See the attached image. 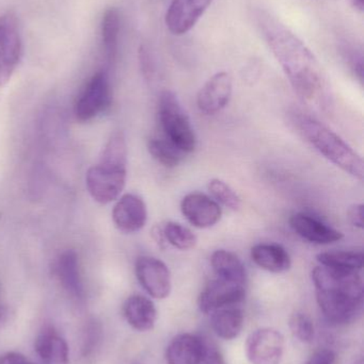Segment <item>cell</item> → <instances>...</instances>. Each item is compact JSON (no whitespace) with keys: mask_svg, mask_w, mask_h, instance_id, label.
Here are the masks:
<instances>
[{"mask_svg":"<svg viewBox=\"0 0 364 364\" xmlns=\"http://www.w3.org/2000/svg\"><path fill=\"white\" fill-rule=\"evenodd\" d=\"M265 41L301 100L316 108H324L329 87L320 62L307 45L269 13L258 14Z\"/></svg>","mask_w":364,"mask_h":364,"instance_id":"obj_1","label":"cell"},{"mask_svg":"<svg viewBox=\"0 0 364 364\" xmlns=\"http://www.w3.org/2000/svg\"><path fill=\"white\" fill-rule=\"evenodd\" d=\"M311 276L318 307L329 322L344 325L356 320L363 306L360 272L318 265Z\"/></svg>","mask_w":364,"mask_h":364,"instance_id":"obj_2","label":"cell"},{"mask_svg":"<svg viewBox=\"0 0 364 364\" xmlns=\"http://www.w3.org/2000/svg\"><path fill=\"white\" fill-rule=\"evenodd\" d=\"M128 178V149L119 144L106 145L100 162L85 175V186L92 198L102 205L121 196Z\"/></svg>","mask_w":364,"mask_h":364,"instance_id":"obj_3","label":"cell"},{"mask_svg":"<svg viewBox=\"0 0 364 364\" xmlns=\"http://www.w3.org/2000/svg\"><path fill=\"white\" fill-rule=\"evenodd\" d=\"M297 127L303 138L331 164L346 174L363 181L364 164L363 158L341 136L309 117H299Z\"/></svg>","mask_w":364,"mask_h":364,"instance_id":"obj_4","label":"cell"},{"mask_svg":"<svg viewBox=\"0 0 364 364\" xmlns=\"http://www.w3.org/2000/svg\"><path fill=\"white\" fill-rule=\"evenodd\" d=\"M158 119L165 138L180 151L190 154L196 149L197 138L192 122L177 96L172 91L162 92L158 100Z\"/></svg>","mask_w":364,"mask_h":364,"instance_id":"obj_5","label":"cell"},{"mask_svg":"<svg viewBox=\"0 0 364 364\" xmlns=\"http://www.w3.org/2000/svg\"><path fill=\"white\" fill-rule=\"evenodd\" d=\"M113 102V89L108 75L104 70L94 74L77 97L74 114L81 123L92 121L104 113Z\"/></svg>","mask_w":364,"mask_h":364,"instance_id":"obj_6","label":"cell"},{"mask_svg":"<svg viewBox=\"0 0 364 364\" xmlns=\"http://www.w3.org/2000/svg\"><path fill=\"white\" fill-rule=\"evenodd\" d=\"M21 36L19 23L13 13L0 16V87L12 78L21 58Z\"/></svg>","mask_w":364,"mask_h":364,"instance_id":"obj_7","label":"cell"},{"mask_svg":"<svg viewBox=\"0 0 364 364\" xmlns=\"http://www.w3.org/2000/svg\"><path fill=\"white\" fill-rule=\"evenodd\" d=\"M245 348L246 356L251 364H280L286 340L277 329L263 327L250 333Z\"/></svg>","mask_w":364,"mask_h":364,"instance_id":"obj_8","label":"cell"},{"mask_svg":"<svg viewBox=\"0 0 364 364\" xmlns=\"http://www.w3.org/2000/svg\"><path fill=\"white\" fill-rule=\"evenodd\" d=\"M137 279L145 292L156 299H165L172 290L171 273L166 263L151 256L139 257L135 263Z\"/></svg>","mask_w":364,"mask_h":364,"instance_id":"obj_9","label":"cell"},{"mask_svg":"<svg viewBox=\"0 0 364 364\" xmlns=\"http://www.w3.org/2000/svg\"><path fill=\"white\" fill-rule=\"evenodd\" d=\"M245 296V284L216 277L201 292L199 308L203 314H211L220 308L241 305Z\"/></svg>","mask_w":364,"mask_h":364,"instance_id":"obj_10","label":"cell"},{"mask_svg":"<svg viewBox=\"0 0 364 364\" xmlns=\"http://www.w3.org/2000/svg\"><path fill=\"white\" fill-rule=\"evenodd\" d=\"M181 211L187 222L199 229L215 226L222 216L219 203L200 192L186 195L182 199Z\"/></svg>","mask_w":364,"mask_h":364,"instance_id":"obj_11","label":"cell"},{"mask_svg":"<svg viewBox=\"0 0 364 364\" xmlns=\"http://www.w3.org/2000/svg\"><path fill=\"white\" fill-rule=\"evenodd\" d=\"M213 0H172L165 16L171 33L183 36L192 29Z\"/></svg>","mask_w":364,"mask_h":364,"instance_id":"obj_12","label":"cell"},{"mask_svg":"<svg viewBox=\"0 0 364 364\" xmlns=\"http://www.w3.org/2000/svg\"><path fill=\"white\" fill-rule=\"evenodd\" d=\"M233 80L229 73L220 72L204 83L198 96L199 110L207 115H214L226 108L232 97Z\"/></svg>","mask_w":364,"mask_h":364,"instance_id":"obj_13","label":"cell"},{"mask_svg":"<svg viewBox=\"0 0 364 364\" xmlns=\"http://www.w3.org/2000/svg\"><path fill=\"white\" fill-rule=\"evenodd\" d=\"M115 227L124 233L140 231L147 222V209L145 200L136 194H125L118 198L113 210Z\"/></svg>","mask_w":364,"mask_h":364,"instance_id":"obj_14","label":"cell"},{"mask_svg":"<svg viewBox=\"0 0 364 364\" xmlns=\"http://www.w3.org/2000/svg\"><path fill=\"white\" fill-rule=\"evenodd\" d=\"M293 230L310 243L328 245L343 239V233L314 216L296 213L290 218Z\"/></svg>","mask_w":364,"mask_h":364,"instance_id":"obj_15","label":"cell"},{"mask_svg":"<svg viewBox=\"0 0 364 364\" xmlns=\"http://www.w3.org/2000/svg\"><path fill=\"white\" fill-rule=\"evenodd\" d=\"M56 275L71 299L76 301H83L85 299V288L79 269L78 257L75 250H66L58 257Z\"/></svg>","mask_w":364,"mask_h":364,"instance_id":"obj_16","label":"cell"},{"mask_svg":"<svg viewBox=\"0 0 364 364\" xmlns=\"http://www.w3.org/2000/svg\"><path fill=\"white\" fill-rule=\"evenodd\" d=\"M123 316L135 331H152L157 321V309L151 299L142 295H132L123 305Z\"/></svg>","mask_w":364,"mask_h":364,"instance_id":"obj_17","label":"cell"},{"mask_svg":"<svg viewBox=\"0 0 364 364\" xmlns=\"http://www.w3.org/2000/svg\"><path fill=\"white\" fill-rule=\"evenodd\" d=\"M34 350L45 364H68L70 350L66 340L53 328L45 327L36 339Z\"/></svg>","mask_w":364,"mask_h":364,"instance_id":"obj_18","label":"cell"},{"mask_svg":"<svg viewBox=\"0 0 364 364\" xmlns=\"http://www.w3.org/2000/svg\"><path fill=\"white\" fill-rule=\"evenodd\" d=\"M203 340L192 333H181L167 346V364H200Z\"/></svg>","mask_w":364,"mask_h":364,"instance_id":"obj_19","label":"cell"},{"mask_svg":"<svg viewBox=\"0 0 364 364\" xmlns=\"http://www.w3.org/2000/svg\"><path fill=\"white\" fill-rule=\"evenodd\" d=\"M250 256L260 269L269 273H284L292 267L290 254L279 244H256L251 248Z\"/></svg>","mask_w":364,"mask_h":364,"instance_id":"obj_20","label":"cell"},{"mask_svg":"<svg viewBox=\"0 0 364 364\" xmlns=\"http://www.w3.org/2000/svg\"><path fill=\"white\" fill-rule=\"evenodd\" d=\"M211 314L212 327L218 337L233 340L241 335L244 326V312L239 305L220 308Z\"/></svg>","mask_w":364,"mask_h":364,"instance_id":"obj_21","label":"cell"},{"mask_svg":"<svg viewBox=\"0 0 364 364\" xmlns=\"http://www.w3.org/2000/svg\"><path fill=\"white\" fill-rule=\"evenodd\" d=\"M211 264L216 277L246 284L247 272L245 265L234 252L226 250H216L212 255Z\"/></svg>","mask_w":364,"mask_h":364,"instance_id":"obj_22","label":"cell"},{"mask_svg":"<svg viewBox=\"0 0 364 364\" xmlns=\"http://www.w3.org/2000/svg\"><path fill=\"white\" fill-rule=\"evenodd\" d=\"M320 265L344 271L360 272L363 267V252L357 250H333L321 252L316 257Z\"/></svg>","mask_w":364,"mask_h":364,"instance_id":"obj_23","label":"cell"},{"mask_svg":"<svg viewBox=\"0 0 364 364\" xmlns=\"http://www.w3.org/2000/svg\"><path fill=\"white\" fill-rule=\"evenodd\" d=\"M120 29H121V18H120L119 11L115 8L108 9L103 15L102 42L109 61H113L117 57Z\"/></svg>","mask_w":364,"mask_h":364,"instance_id":"obj_24","label":"cell"},{"mask_svg":"<svg viewBox=\"0 0 364 364\" xmlns=\"http://www.w3.org/2000/svg\"><path fill=\"white\" fill-rule=\"evenodd\" d=\"M147 151L158 164L169 168L180 166L186 155L165 136L150 139L147 142Z\"/></svg>","mask_w":364,"mask_h":364,"instance_id":"obj_25","label":"cell"},{"mask_svg":"<svg viewBox=\"0 0 364 364\" xmlns=\"http://www.w3.org/2000/svg\"><path fill=\"white\" fill-rule=\"evenodd\" d=\"M165 241L180 250L194 248L198 242L197 235L188 227L177 222H168L162 228Z\"/></svg>","mask_w":364,"mask_h":364,"instance_id":"obj_26","label":"cell"},{"mask_svg":"<svg viewBox=\"0 0 364 364\" xmlns=\"http://www.w3.org/2000/svg\"><path fill=\"white\" fill-rule=\"evenodd\" d=\"M207 188L213 196L212 198L215 199L218 203H222V205L233 210V211H237L241 208V197L237 194L236 191L227 182L220 181V179H212L209 182Z\"/></svg>","mask_w":364,"mask_h":364,"instance_id":"obj_27","label":"cell"},{"mask_svg":"<svg viewBox=\"0 0 364 364\" xmlns=\"http://www.w3.org/2000/svg\"><path fill=\"white\" fill-rule=\"evenodd\" d=\"M290 328L294 337L301 343L310 344L316 338V329L311 318L303 312L293 314L290 320Z\"/></svg>","mask_w":364,"mask_h":364,"instance_id":"obj_28","label":"cell"},{"mask_svg":"<svg viewBox=\"0 0 364 364\" xmlns=\"http://www.w3.org/2000/svg\"><path fill=\"white\" fill-rule=\"evenodd\" d=\"M342 55L344 59L348 62L350 68H352L353 72L355 73L359 80L363 82V55L361 48H359L358 45H355L350 41H343L340 45Z\"/></svg>","mask_w":364,"mask_h":364,"instance_id":"obj_29","label":"cell"},{"mask_svg":"<svg viewBox=\"0 0 364 364\" xmlns=\"http://www.w3.org/2000/svg\"><path fill=\"white\" fill-rule=\"evenodd\" d=\"M100 339H102L100 325L95 321H92L85 329V339H83V352L85 357L89 356L94 352V350H96Z\"/></svg>","mask_w":364,"mask_h":364,"instance_id":"obj_30","label":"cell"},{"mask_svg":"<svg viewBox=\"0 0 364 364\" xmlns=\"http://www.w3.org/2000/svg\"><path fill=\"white\" fill-rule=\"evenodd\" d=\"M202 358L200 364H226L217 346L207 340L203 339Z\"/></svg>","mask_w":364,"mask_h":364,"instance_id":"obj_31","label":"cell"},{"mask_svg":"<svg viewBox=\"0 0 364 364\" xmlns=\"http://www.w3.org/2000/svg\"><path fill=\"white\" fill-rule=\"evenodd\" d=\"M336 359L337 357L335 353L325 348V350H318L305 364H336Z\"/></svg>","mask_w":364,"mask_h":364,"instance_id":"obj_32","label":"cell"},{"mask_svg":"<svg viewBox=\"0 0 364 364\" xmlns=\"http://www.w3.org/2000/svg\"><path fill=\"white\" fill-rule=\"evenodd\" d=\"M348 220L353 226L358 229H363V203H356L352 205L348 210Z\"/></svg>","mask_w":364,"mask_h":364,"instance_id":"obj_33","label":"cell"},{"mask_svg":"<svg viewBox=\"0 0 364 364\" xmlns=\"http://www.w3.org/2000/svg\"><path fill=\"white\" fill-rule=\"evenodd\" d=\"M0 364H34L19 353L11 352L0 356Z\"/></svg>","mask_w":364,"mask_h":364,"instance_id":"obj_34","label":"cell"},{"mask_svg":"<svg viewBox=\"0 0 364 364\" xmlns=\"http://www.w3.org/2000/svg\"><path fill=\"white\" fill-rule=\"evenodd\" d=\"M141 66L143 68L145 77H152L153 74V66H152L151 58H150L149 51L145 47L140 49Z\"/></svg>","mask_w":364,"mask_h":364,"instance_id":"obj_35","label":"cell"},{"mask_svg":"<svg viewBox=\"0 0 364 364\" xmlns=\"http://www.w3.org/2000/svg\"><path fill=\"white\" fill-rule=\"evenodd\" d=\"M350 4L354 6L356 10L363 12L364 11V0H350Z\"/></svg>","mask_w":364,"mask_h":364,"instance_id":"obj_36","label":"cell"}]
</instances>
